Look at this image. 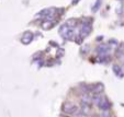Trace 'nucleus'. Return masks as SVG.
<instances>
[{"instance_id": "obj_3", "label": "nucleus", "mask_w": 124, "mask_h": 117, "mask_svg": "<svg viewBox=\"0 0 124 117\" xmlns=\"http://www.w3.org/2000/svg\"><path fill=\"white\" fill-rule=\"evenodd\" d=\"M51 25H52V22H44L43 23V28H48Z\"/></svg>"}, {"instance_id": "obj_2", "label": "nucleus", "mask_w": 124, "mask_h": 117, "mask_svg": "<svg viewBox=\"0 0 124 117\" xmlns=\"http://www.w3.org/2000/svg\"><path fill=\"white\" fill-rule=\"evenodd\" d=\"M31 41H32V34H31V33H26V34H24L23 38H22V42H23L24 44H29Z\"/></svg>"}, {"instance_id": "obj_1", "label": "nucleus", "mask_w": 124, "mask_h": 117, "mask_svg": "<svg viewBox=\"0 0 124 117\" xmlns=\"http://www.w3.org/2000/svg\"><path fill=\"white\" fill-rule=\"evenodd\" d=\"M90 31H91L90 26H88L87 24H85V25L82 26L81 31H80V33H81V36H87V35H88V34L90 33Z\"/></svg>"}]
</instances>
